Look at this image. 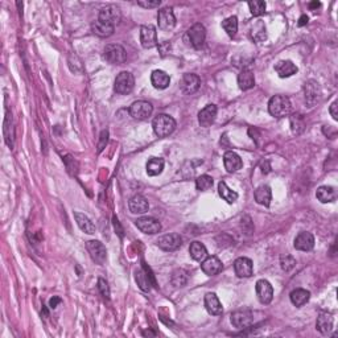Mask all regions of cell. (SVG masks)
Masks as SVG:
<instances>
[{
	"label": "cell",
	"mask_w": 338,
	"mask_h": 338,
	"mask_svg": "<svg viewBox=\"0 0 338 338\" xmlns=\"http://www.w3.org/2000/svg\"><path fill=\"white\" fill-rule=\"evenodd\" d=\"M268 111L272 117L284 118L288 117L292 111L290 98L286 95H275L268 102Z\"/></svg>",
	"instance_id": "cell-1"
},
{
	"label": "cell",
	"mask_w": 338,
	"mask_h": 338,
	"mask_svg": "<svg viewBox=\"0 0 338 338\" xmlns=\"http://www.w3.org/2000/svg\"><path fill=\"white\" fill-rule=\"evenodd\" d=\"M152 128L156 136L166 138L176 130V121L167 114H159L152 122Z\"/></svg>",
	"instance_id": "cell-2"
},
{
	"label": "cell",
	"mask_w": 338,
	"mask_h": 338,
	"mask_svg": "<svg viewBox=\"0 0 338 338\" xmlns=\"http://www.w3.org/2000/svg\"><path fill=\"white\" fill-rule=\"evenodd\" d=\"M103 58L111 65H122L127 60V53L122 45L110 44L103 50Z\"/></svg>",
	"instance_id": "cell-3"
},
{
	"label": "cell",
	"mask_w": 338,
	"mask_h": 338,
	"mask_svg": "<svg viewBox=\"0 0 338 338\" xmlns=\"http://www.w3.org/2000/svg\"><path fill=\"white\" fill-rule=\"evenodd\" d=\"M135 86V78L130 72H121L117 75L114 82V90L117 94L127 95L134 90Z\"/></svg>",
	"instance_id": "cell-4"
},
{
	"label": "cell",
	"mask_w": 338,
	"mask_h": 338,
	"mask_svg": "<svg viewBox=\"0 0 338 338\" xmlns=\"http://www.w3.org/2000/svg\"><path fill=\"white\" fill-rule=\"evenodd\" d=\"M152 113H154V107L147 101H136L130 107L131 117L138 121H146L152 115Z\"/></svg>",
	"instance_id": "cell-5"
},
{
	"label": "cell",
	"mask_w": 338,
	"mask_h": 338,
	"mask_svg": "<svg viewBox=\"0 0 338 338\" xmlns=\"http://www.w3.org/2000/svg\"><path fill=\"white\" fill-rule=\"evenodd\" d=\"M135 225L142 233L150 234V235H154V234H158L162 231V223H160L159 219L154 217L139 218V219H136Z\"/></svg>",
	"instance_id": "cell-6"
},
{
	"label": "cell",
	"mask_w": 338,
	"mask_h": 338,
	"mask_svg": "<svg viewBox=\"0 0 338 338\" xmlns=\"http://www.w3.org/2000/svg\"><path fill=\"white\" fill-rule=\"evenodd\" d=\"M156 244L159 246V248H162L163 251H176L181 247L182 244V239L178 234L172 233V234H166L158 239Z\"/></svg>",
	"instance_id": "cell-7"
},
{
	"label": "cell",
	"mask_w": 338,
	"mask_h": 338,
	"mask_svg": "<svg viewBox=\"0 0 338 338\" xmlns=\"http://www.w3.org/2000/svg\"><path fill=\"white\" fill-rule=\"evenodd\" d=\"M140 42L144 49H151L158 45V32L156 26L152 24L143 25L140 28Z\"/></svg>",
	"instance_id": "cell-8"
},
{
	"label": "cell",
	"mask_w": 338,
	"mask_h": 338,
	"mask_svg": "<svg viewBox=\"0 0 338 338\" xmlns=\"http://www.w3.org/2000/svg\"><path fill=\"white\" fill-rule=\"evenodd\" d=\"M86 248L90 254L91 259L94 260L97 264H105L107 259V250L99 241H89L86 242Z\"/></svg>",
	"instance_id": "cell-9"
},
{
	"label": "cell",
	"mask_w": 338,
	"mask_h": 338,
	"mask_svg": "<svg viewBox=\"0 0 338 338\" xmlns=\"http://www.w3.org/2000/svg\"><path fill=\"white\" fill-rule=\"evenodd\" d=\"M256 296H258V300L262 303V304L267 305L270 304L272 301V297H274V288L271 286V283L268 280H258L255 286Z\"/></svg>",
	"instance_id": "cell-10"
},
{
	"label": "cell",
	"mask_w": 338,
	"mask_h": 338,
	"mask_svg": "<svg viewBox=\"0 0 338 338\" xmlns=\"http://www.w3.org/2000/svg\"><path fill=\"white\" fill-rule=\"evenodd\" d=\"M158 20L159 28L162 30H166V32L172 30L176 26V17H174L173 9L170 7L162 8L158 13Z\"/></svg>",
	"instance_id": "cell-11"
},
{
	"label": "cell",
	"mask_w": 338,
	"mask_h": 338,
	"mask_svg": "<svg viewBox=\"0 0 338 338\" xmlns=\"http://www.w3.org/2000/svg\"><path fill=\"white\" fill-rule=\"evenodd\" d=\"M189 41L192 44L193 48L201 49L205 44V38H206V29L202 24H194V25L188 30Z\"/></svg>",
	"instance_id": "cell-12"
},
{
	"label": "cell",
	"mask_w": 338,
	"mask_h": 338,
	"mask_svg": "<svg viewBox=\"0 0 338 338\" xmlns=\"http://www.w3.org/2000/svg\"><path fill=\"white\" fill-rule=\"evenodd\" d=\"M122 19L121 11L119 8L115 7V5H107V7H103L99 12V16H98V20L99 21H103L106 24H110V25H117Z\"/></svg>",
	"instance_id": "cell-13"
},
{
	"label": "cell",
	"mask_w": 338,
	"mask_h": 338,
	"mask_svg": "<svg viewBox=\"0 0 338 338\" xmlns=\"http://www.w3.org/2000/svg\"><path fill=\"white\" fill-rule=\"evenodd\" d=\"M231 324L238 329H246L254 324V316L247 309L237 311L231 315Z\"/></svg>",
	"instance_id": "cell-14"
},
{
	"label": "cell",
	"mask_w": 338,
	"mask_h": 338,
	"mask_svg": "<svg viewBox=\"0 0 338 338\" xmlns=\"http://www.w3.org/2000/svg\"><path fill=\"white\" fill-rule=\"evenodd\" d=\"M234 271H235V275H237L238 278H250L254 274L252 260L246 258V256L238 258L234 262Z\"/></svg>",
	"instance_id": "cell-15"
},
{
	"label": "cell",
	"mask_w": 338,
	"mask_h": 338,
	"mask_svg": "<svg viewBox=\"0 0 338 338\" xmlns=\"http://www.w3.org/2000/svg\"><path fill=\"white\" fill-rule=\"evenodd\" d=\"M199 85H201L199 77L197 74H192V73L184 74L180 82L181 91L184 94H193V93H195L199 89Z\"/></svg>",
	"instance_id": "cell-16"
},
{
	"label": "cell",
	"mask_w": 338,
	"mask_h": 338,
	"mask_svg": "<svg viewBox=\"0 0 338 338\" xmlns=\"http://www.w3.org/2000/svg\"><path fill=\"white\" fill-rule=\"evenodd\" d=\"M304 91H305V102H307L311 107H313V106L320 101V98H321V89H320V85L316 82V81L311 79V81H308V82L305 83Z\"/></svg>",
	"instance_id": "cell-17"
},
{
	"label": "cell",
	"mask_w": 338,
	"mask_h": 338,
	"mask_svg": "<svg viewBox=\"0 0 338 338\" xmlns=\"http://www.w3.org/2000/svg\"><path fill=\"white\" fill-rule=\"evenodd\" d=\"M217 106L215 105H207L205 106L198 113V123L201 127H210L211 124L214 123L215 117H217Z\"/></svg>",
	"instance_id": "cell-18"
},
{
	"label": "cell",
	"mask_w": 338,
	"mask_h": 338,
	"mask_svg": "<svg viewBox=\"0 0 338 338\" xmlns=\"http://www.w3.org/2000/svg\"><path fill=\"white\" fill-rule=\"evenodd\" d=\"M295 248L299 251H311L315 247V237L308 231H303L295 238Z\"/></svg>",
	"instance_id": "cell-19"
},
{
	"label": "cell",
	"mask_w": 338,
	"mask_h": 338,
	"mask_svg": "<svg viewBox=\"0 0 338 338\" xmlns=\"http://www.w3.org/2000/svg\"><path fill=\"white\" fill-rule=\"evenodd\" d=\"M222 262L218 259L217 256H207L206 259L201 262V270L203 271V274H206L207 276H214L222 272Z\"/></svg>",
	"instance_id": "cell-20"
},
{
	"label": "cell",
	"mask_w": 338,
	"mask_h": 338,
	"mask_svg": "<svg viewBox=\"0 0 338 338\" xmlns=\"http://www.w3.org/2000/svg\"><path fill=\"white\" fill-rule=\"evenodd\" d=\"M223 166H225V169L227 172L234 173L243 167V162H242L239 155L233 152V151H227L223 156Z\"/></svg>",
	"instance_id": "cell-21"
},
{
	"label": "cell",
	"mask_w": 338,
	"mask_h": 338,
	"mask_svg": "<svg viewBox=\"0 0 338 338\" xmlns=\"http://www.w3.org/2000/svg\"><path fill=\"white\" fill-rule=\"evenodd\" d=\"M128 207H130V211L134 214H144L150 209V203H148L146 197H143L142 194H136L130 199Z\"/></svg>",
	"instance_id": "cell-22"
},
{
	"label": "cell",
	"mask_w": 338,
	"mask_h": 338,
	"mask_svg": "<svg viewBox=\"0 0 338 338\" xmlns=\"http://www.w3.org/2000/svg\"><path fill=\"white\" fill-rule=\"evenodd\" d=\"M275 72L278 73L280 78H288V77H292L293 74H296L299 72V69H297V66L293 64L292 61L282 60L275 65Z\"/></svg>",
	"instance_id": "cell-23"
},
{
	"label": "cell",
	"mask_w": 338,
	"mask_h": 338,
	"mask_svg": "<svg viewBox=\"0 0 338 338\" xmlns=\"http://www.w3.org/2000/svg\"><path fill=\"white\" fill-rule=\"evenodd\" d=\"M205 308L211 316H221L223 312L222 304L215 293L210 292L205 296Z\"/></svg>",
	"instance_id": "cell-24"
},
{
	"label": "cell",
	"mask_w": 338,
	"mask_h": 338,
	"mask_svg": "<svg viewBox=\"0 0 338 338\" xmlns=\"http://www.w3.org/2000/svg\"><path fill=\"white\" fill-rule=\"evenodd\" d=\"M316 328L320 333L323 335H329L333 329V317H332L331 313L328 312H321L317 317V321H316Z\"/></svg>",
	"instance_id": "cell-25"
},
{
	"label": "cell",
	"mask_w": 338,
	"mask_h": 338,
	"mask_svg": "<svg viewBox=\"0 0 338 338\" xmlns=\"http://www.w3.org/2000/svg\"><path fill=\"white\" fill-rule=\"evenodd\" d=\"M151 82H152L155 89L164 90V89H167L169 86V83H170V77L166 72H163V70H155L151 74Z\"/></svg>",
	"instance_id": "cell-26"
},
{
	"label": "cell",
	"mask_w": 338,
	"mask_h": 338,
	"mask_svg": "<svg viewBox=\"0 0 338 338\" xmlns=\"http://www.w3.org/2000/svg\"><path fill=\"white\" fill-rule=\"evenodd\" d=\"M316 197L321 203H329L336 201L337 198V190L333 186H320L316 192Z\"/></svg>",
	"instance_id": "cell-27"
},
{
	"label": "cell",
	"mask_w": 338,
	"mask_h": 338,
	"mask_svg": "<svg viewBox=\"0 0 338 338\" xmlns=\"http://www.w3.org/2000/svg\"><path fill=\"white\" fill-rule=\"evenodd\" d=\"M238 85H239V89L243 91L252 89L255 86V75H254V73L251 70H247V69L242 70L241 74L238 75Z\"/></svg>",
	"instance_id": "cell-28"
},
{
	"label": "cell",
	"mask_w": 338,
	"mask_h": 338,
	"mask_svg": "<svg viewBox=\"0 0 338 338\" xmlns=\"http://www.w3.org/2000/svg\"><path fill=\"white\" fill-rule=\"evenodd\" d=\"M74 218L75 222H77V225H78V227L82 230L83 233L86 234L95 233V225L90 221V218L87 217V215H85L83 213H79V211H75Z\"/></svg>",
	"instance_id": "cell-29"
},
{
	"label": "cell",
	"mask_w": 338,
	"mask_h": 338,
	"mask_svg": "<svg viewBox=\"0 0 338 338\" xmlns=\"http://www.w3.org/2000/svg\"><path fill=\"white\" fill-rule=\"evenodd\" d=\"M290 299L295 307L301 308V307L307 304L309 301V299H311V292L307 290H303V288H297V290L291 292Z\"/></svg>",
	"instance_id": "cell-30"
},
{
	"label": "cell",
	"mask_w": 338,
	"mask_h": 338,
	"mask_svg": "<svg viewBox=\"0 0 338 338\" xmlns=\"http://www.w3.org/2000/svg\"><path fill=\"white\" fill-rule=\"evenodd\" d=\"M271 199H272V192L268 185H260L255 190V201L259 205H263L266 207L270 206Z\"/></svg>",
	"instance_id": "cell-31"
},
{
	"label": "cell",
	"mask_w": 338,
	"mask_h": 338,
	"mask_svg": "<svg viewBox=\"0 0 338 338\" xmlns=\"http://www.w3.org/2000/svg\"><path fill=\"white\" fill-rule=\"evenodd\" d=\"M189 254L197 262H202V260H205L207 258L206 247L203 246V243H201L198 241H194L190 243V246H189Z\"/></svg>",
	"instance_id": "cell-32"
},
{
	"label": "cell",
	"mask_w": 338,
	"mask_h": 338,
	"mask_svg": "<svg viewBox=\"0 0 338 338\" xmlns=\"http://www.w3.org/2000/svg\"><path fill=\"white\" fill-rule=\"evenodd\" d=\"M164 164H166V163H164V159L151 158L146 166L147 174L151 177L159 176V174L163 172V169H164Z\"/></svg>",
	"instance_id": "cell-33"
},
{
	"label": "cell",
	"mask_w": 338,
	"mask_h": 338,
	"mask_svg": "<svg viewBox=\"0 0 338 338\" xmlns=\"http://www.w3.org/2000/svg\"><path fill=\"white\" fill-rule=\"evenodd\" d=\"M91 30H93V33L99 36V37H110L115 30V26L97 20L95 23L91 24Z\"/></svg>",
	"instance_id": "cell-34"
},
{
	"label": "cell",
	"mask_w": 338,
	"mask_h": 338,
	"mask_svg": "<svg viewBox=\"0 0 338 338\" xmlns=\"http://www.w3.org/2000/svg\"><path fill=\"white\" fill-rule=\"evenodd\" d=\"M218 193L221 195V198L225 199L227 203H234L238 199V193L234 192L233 189H230L225 181H221L218 184Z\"/></svg>",
	"instance_id": "cell-35"
},
{
	"label": "cell",
	"mask_w": 338,
	"mask_h": 338,
	"mask_svg": "<svg viewBox=\"0 0 338 338\" xmlns=\"http://www.w3.org/2000/svg\"><path fill=\"white\" fill-rule=\"evenodd\" d=\"M135 280L138 283V286L144 292H150L151 291V279L150 275L147 274L146 270H136L135 271Z\"/></svg>",
	"instance_id": "cell-36"
},
{
	"label": "cell",
	"mask_w": 338,
	"mask_h": 338,
	"mask_svg": "<svg viewBox=\"0 0 338 338\" xmlns=\"http://www.w3.org/2000/svg\"><path fill=\"white\" fill-rule=\"evenodd\" d=\"M251 37H252V40L256 42H262L267 38L266 25H264L262 20H258V23H256L255 25H252Z\"/></svg>",
	"instance_id": "cell-37"
},
{
	"label": "cell",
	"mask_w": 338,
	"mask_h": 338,
	"mask_svg": "<svg viewBox=\"0 0 338 338\" xmlns=\"http://www.w3.org/2000/svg\"><path fill=\"white\" fill-rule=\"evenodd\" d=\"M222 28L229 34L230 37H234L238 32V17L237 16H230L227 19L222 21Z\"/></svg>",
	"instance_id": "cell-38"
},
{
	"label": "cell",
	"mask_w": 338,
	"mask_h": 338,
	"mask_svg": "<svg viewBox=\"0 0 338 338\" xmlns=\"http://www.w3.org/2000/svg\"><path fill=\"white\" fill-rule=\"evenodd\" d=\"M266 7L267 4L266 1L263 0H252V1H248V8H250V11L254 16L256 17H259L266 12Z\"/></svg>",
	"instance_id": "cell-39"
},
{
	"label": "cell",
	"mask_w": 338,
	"mask_h": 338,
	"mask_svg": "<svg viewBox=\"0 0 338 338\" xmlns=\"http://www.w3.org/2000/svg\"><path fill=\"white\" fill-rule=\"evenodd\" d=\"M170 282L174 287H184L188 282V274L185 272L184 270H176L172 274V278H170Z\"/></svg>",
	"instance_id": "cell-40"
},
{
	"label": "cell",
	"mask_w": 338,
	"mask_h": 338,
	"mask_svg": "<svg viewBox=\"0 0 338 338\" xmlns=\"http://www.w3.org/2000/svg\"><path fill=\"white\" fill-rule=\"evenodd\" d=\"M304 127L305 123L301 115H296L295 114V115L291 117V128H292V132L295 135H299V134L304 131Z\"/></svg>",
	"instance_id": "cell-41"
},
{
	"label": "cell",
	"mask_w": 338,
	"mask_h": 338,
	"mask_svg": "<svg viewBox=\"0 0 338 338\" xmlns=\"http://www.w3.org/2000/svg\"><path fill=\"white\" fill-rule=\"evenodd\" d=\"M214 184V180H213V177L207 176V174H202V176L197 177V180H195V186L198 190H207V189H210Z\"/></svg>",
	"instance_id": "cell-42"
},
{
	"label": "cell",
	"mask_w": 338,
	"mask_h": 338,
	"mask_svg": "<svg viewBox=\"0 0 338 338\" xmlns=\"http://www.w3.org/2000/svg\"><path fill=\"white\" fill-rule=\"evenodd\" d=\"M280 264H282L283 271H286V272H290L291 270L295 268L296 266V259L291 255H286L282 256V259H280Z\"/></svg>",
	"instance_id": "cell-43"
},
{
	"label": "cell",
	"mask_w": 338,
	"mask_h": 338,
	"mask_svg": "<svg viewBox=\"0 0 338 338\" xmlns=\"http://www.w3.org/2000/svg\"><path fill=\"white\" fill-rule=\"evenodd\" d=\"M98 290L101 291L102 296L105 299H110V288L105 279H98Z\"/></svg>",
	"instance_id": "cell-44"
},
{
	"label": "cell",
	"mask_w": 338,
	"mask_h": 338,
	"mask_svg": "<svg viewBox=\"0 0 338 338\" xmlns=\"http://www.w3.org/2000/svg\"><path fill=\"white\" fill-rule=\"evenodd\" d=\"M138 4L143 8H158L162 4V0H139Z\"/></svg>",
	"instance_id": "cell-45"
},
{
	"label": "cell",
	"mask_w": 338,
	"mask_h": 338,
	"mask_svg": "<svg viewBox=\"0 0 338 338\" xmlns=\"http://www.w3.org/2000/svg\"><path fill=\"white\" fill-rule=\"evenodd\" d=\"M109 142V131H102L101 134V140H99V144H98V152H102L103 148L106 147Z\"/></svg>",
	"instance_id": "cell-46"
},
{
	"label": "cell",
	"mask_w": 338,
	"mask_h": 338,
	"mask_svg": "<svg viewBox=\"0 0 338 338\" xmlns=\"http://www.w3.org/2000/svg\"><path fill=\"white\" fill-rule=\"evenodd\" d=\"M329 113H331L332 118L335 119V121H338V102L335 101L332 103L331 109H329Z\"/></svg>",
	"instance_id": "cell-47"
},
{
	"label": "cell",
	"mask_w": 338,
	"mask_h": 338,
	"mask_svg": "<svg viewBox=\"0 0 338 338\" xmlns=\"http://www.w3.org/2000/svg\"><path fill=\"white\" fill-rule=\"evenodd\" d=\"M62 303V300H61V297H57V296H53L50 300H49V307L52 309H56L57 305L61 304Z\"/></svg>",
	"instance_id": "cell-48"
},
{
	"label": "cell",
	"mask_w": 338,
	"mask_h": 338,
	"mask_svg": "<svg viewBox=\"0 0 338 338\" xmlns=\"http://www.w3.org/2000/svg\"><path fill=\"white\" fill-rule=\"evenodd\" d=\"M309 21V17L307 15H301V17L299 19V26H304L307 25Z\"/></svg>",
	"instance_id": "cell-49"
},
{
	"label": "cell",
	"mask_w": 338,
	"mask_h": 338,
	"mask_svg": "<svg viewBox=\"0 0 338 338\" xmlns=\"http://www.w3.org/2000/svg\"><path fill=\"white\" fill-rule=\"evenodd\" d=\"M321 7V3L320 1H313V3H309V8L311 9H317V8Z\"/></svg>",
	"instance_id": "cell-50"
}]
</instances>
